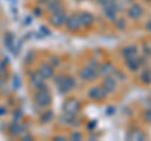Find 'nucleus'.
<instances>
[{"instance_id":"f257e3e1","label":"nucleus","mask_w":151,"mask_h":141,"mask_svg":"<svg viewBox=\"0 0 151 141\" xmlns=\"http://www.w3.org/2000/svg\"><path fill=\"white\" fill-rule=\"evenodd\" d=\"M35 101L39 103L40 106H45L50 102V96L47 91H39V92H37V95H35Z\"/></svg>"},{"instance_id":"f03ea898","label":"nucleus","mask_w":151,"mask_h":141,"mask_svg":"<svg viewBox=\"0 0 151 141\" xmlns=\"http://www.w3.org/2000/svg\"><path fill=\"white\" fill-rule=\"evenodd\" d=\"M64 109L67 112H69V114H76L77 110L79 109V102H77L76 100H70L64 105Z\"/></svg>"},{"instance_id":"7ed1b4c3","label":"nucleus","mask_w":151,"mask_h":141,"mask_svg":"<svg viewBox=\"0 0 151 141\" xmlns=\"http://www.w3.org/2000/svg\"><path fill=\"white\" fill-rule=\"evenodd\" d=\"M65 22V15L62 13V12H57L55 13V15L52 18V23L53 24H55V25H60V24H63V23Z\"/></svg>"},{"instance_id":"20e7f679","label":"nucleus","mask_w":151,"mask_h":141,"mask_svg":"<svg viewBox=\"0 0 151 141\" xmlns=\"http://www.w3.org/2000/svg\"><path fill=\"white\" fill-rule=\"evenodd\" d=\"M79 23H81V20H79L76 15H73L72 18H69V19L67 20V25H68V28L70 30H76L79 27Z\"/></svg>"},{"instance_id":"39448f33","label":"nucleus","mask_w":151,"mask_h":141,"mask_svg":"<svg viewBox=\"0 0 151 141\" xmlns=\"http://www.w3.org/2000/svg\"><path fill=\"white\" fill-rule=\"evenodd\" d=\"M44 77L43 76H40L39 73H37L34 74V76L32 77V83H33V86H35V87H40V86H43V83H44Z\"/></svg>"},{"instance_id":"423d86ee","label":"nucleus","mask_w":151,"mask_h":141,"mask_svg":"<svg viewBox=\"0 0 151 141\" xmlns=\"http://www.w3.org/2000/svg\"><path fill=\"white\" fill-rule=\"evenodd\" d=\"M40 72H42V74H43L44 78H48V77H50L52 74H53V69H52L49 65L42 64L40 65Z\"/></svg>"},{"instance_id":"0eeeda50","label":"nucleus","mask_w":151,"mask_h":141,"mask_svg":"<svg viewBox=\"0 0 151 141\" xmlns=\"http://www.w3.org/2000/svg\"><path fill=\"white\" fill-rule=\"evenodd\" d=\"M49 10L50 12H59L60 9H62V4H60V1L59 0H53V1H52L50 4H49Z\"/></svg>"},{"instance_id":"6e6552de","label":"nucleus","mask_w":151,"mask_h":141,"mask_svg":"<svg viewBox=\"0 0 151 141\" xmlns=\"http://www.w3.org/2000/svg\"><path fill=\"white\" fill-rule=\"evenodd\" d=\"M105 95H106V93L103 92L101 88H92V91L89 92V96H92L94 98H102Z\"/></svg>"},{"instance_id":"1a4fd4ad","label":"nucleus","mask_w":151,"mask_h":141,"mask_svg":"<svg viewBox=\"0 0 151 141\" xmlns=\"http://www.w3.org/2000/svg\"><path fill=\"white\" fill-rule=\"evenodd\" d=\"M81 20L83 24H86V25H88V24H91V23L93 22V17L91 15V14H88V13H86V14H82L81 15Z\"/></svg>"},{"instance_id":"9d476101","label":"nucleus","mask_w":151,"mask_h":141,"mask_svg":"<svg viewBox=\"0 0 151 141\" xmlns=\"http://www.w3.org/2000/svg\"><path fill=\"white\" fill-rule=\"evenodd\" d=\"M73 81H72V78H68V79H64L63 81V86H62V91H69L70 88L73 87Z\"/></svg>"},{"instance_id":"9b49d317","label":"nucleus","mask_w":151,"mask_h":141,"mask_svg":"<svg viewBox=\"0 0 151 141\" xmlns=\"http://www.w3.org/2000/svg\"><path fill=\"white\" fill-rule=\"evenodd\" d=\"M115 86H116V83L112 78H107L105 81V87H106L107 91H113L115 90Z\"/></svg>"},{"instance_id":"f8f14e48","label":"nucleus","mask_w":151,"mask_h":141,"mask_svg":"<svg viewBox=\"0 0 151 141\" xmlns=\"http://www.w3.org/2000/svg\"><path fill=\"white\" fill-rule=\"evenodd\" d=\"M129 14H130L131 17H140L141 15V8L139 5H134V6L130 9Z\"/></svg>"},{"instance_id":"ddd939ff","label":"nucleus","mask_w":151,"mask_h":141,"mask_svg":"<svg viewBox=\"0 0 151 141\" xmlns=\"http://www.w3.org/2000/svg\"><path fill=\"white\" fill-rule=\"evenodd\" d=\"M81 76H82V78H89V77L92 76V69L91 68L83 69L82 72H81Z\"/></svg>"},{"instance_id":"4468645a","label":"nucleus","mask_w":151,"mask_h":141,"mask_svg":"<svg viewBox=\"0 0 151 141\" xmlns=\"http://www.w3.org/2000/svg\"><path fill=\"white\" fill-rule=\"evenodd\" d=\"M100 3H102V4H105V3H108V0H98Z\"/></svg>"},{"instance_id":"2eb2a0df","label":"nucleus","mask_w":151,"mask_h":141,"mask_svg":"<svg viewBox=\"0 0 151 141\" xmlns=\"http://www.w3.org/2000/svg\"><path fill=\"white\" fill-rule=\"evenodd\" d=\"M40 1H42V3H44V1H45V3H48L49 0H40Z\"/></svg>"},{"instance_id":"dca6fc26","label":"nucleus","mask_w":151,"mask_h":141,"mask_svg":"<svg viewBox=\"0 0 151 141\" xmlns=\"http://www.w3.org/2000/svg\"><path fill=\"white\" fill-rule=\"evenodd\" d=\"M147 27L150 28V30H151V22H150V23H149V24H147Z\"/></svg>"}]
</instances>
